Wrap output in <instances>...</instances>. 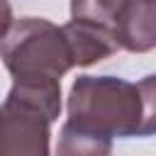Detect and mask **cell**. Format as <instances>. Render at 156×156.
<instances>
[{
	"label": "cell",
	"mask_w": 156,
	"mask_h": 156,
	"mask_svg": "<svg viewBox=\"0 0 156 156\" xmlns=\"http://www.w3.org/2000/svg\"><path fill=\"white\" fill-rule=\"evenodd\" d=\"M66 110V122L107 139L151 136L156 132V78L132 83L117 76H78Z\"/></svg>",
	"instance_id": "cell-1"
},
{
	"label": "cell",
	"mask_w": 156,
	"mask_h": 156,
	"mask_svg": "<svg viewBox=\"0 0 156 156\" xmlns=\"http://www.w3.org/2000/svg\"><path fill=\"white\" fill-rule=\"evenodd\" d=\"M0 58L12 76V83L24 85L61 83L73 68L63 29L44 17L12 20L0 39Z\"/></svg>",
	"instance_id": "cell-2"
},
{
	"label": "cell",
	"mask_w": 156,
	"mask_h": 156,
	"mask_svg": "<svg viewBox=\"0 0 156 156\" xmlns=\"http://www.w3.org/2000/svg\"><path fill=\"white\" fill-rule=\"evenodd\" d=\"M51 124L41 107L10 90L0 105V156H51Z\"/></svg>",
	"instance_id": "cell-3"
},
{
	"label": "cell",
	"mask_w": 156,
	"mask_h": 156,
	"mask_svg": "<svg viewBox=\"0 0 156 156\" xmlns=\"http://www.w3.org/2000/svg\"><path fill=\"white\" fill-rule=\"evenodd\" d=\"M115 39L124 51H151L156 46V0H124L115 20Z\"/></svg>",
	"instance_id": "cell-4"
},
{
	"label": "cell",
	"mask_w": 156,
	"mask_h": 156,
	"mask_svg": "<svg viewBox=\"0 0 156 156\" xmlns=\"http://www.w3.org/2000/svg\"><path fill=\"white\" fill-rule=\"evenodd\" d=\"M61 29L66 34L73 66H93V63L112 56L119 49L117 39H115V32L107 29V27L71 20V22L61 24Z\"/></svg>",
	"instance_id": "cell-5"
},
{
	"label": "cell",
	"mask_w": 156,
	"mask_h": 156,
	"mask_svg": "<svg viewBox=\"0 0 156 156\" xmlns=\"http://www.w3.org/2000/svg\"><path fill=\"white\" fill-rule=\"evenodd\" d=\"M56 156H112V139L63 122L56 139Z\"/></svg>",
	"instance_id": "cell-6"
},
{
	"label": "cell",
	"mask_w": 156,
	"mask_h": 156,
	"mask_svg": "<svg viewBox=\"0 0 156 156\" xmlns=\"http://www.w3.org/2000/svg\"><path fill=\"white\" fill-rule=\"evenodd\" d=\"M124 0H71V20L107 27L115 32V20Z\"/></svg>",
	"instance_id": "cell-7"
},
{
	"label": "cell",
	"mask_w": 156,
	"mask_h": 156,
	"mask_svg": "<svg viewBox=\"0 0 156 156\" xmlns=\"http://www.w3.org/2000/svg\"><path fill=\"white\" fill-rule=\"evenodd\" d=\"M12 24V7H10V0H0V39L5 37V32L10 29Z\"/></svg>",
	"instance_id": "cell-8"
}]
</instances>
